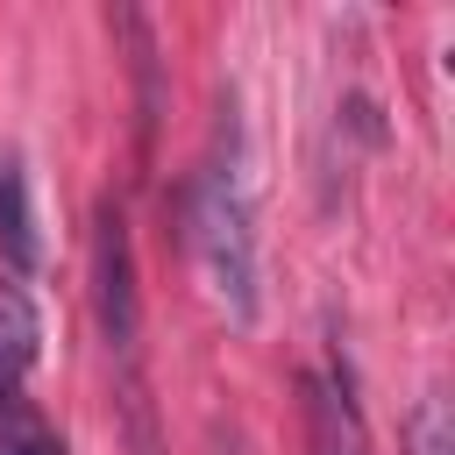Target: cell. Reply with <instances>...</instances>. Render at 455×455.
Instances as JSON below:
<instances>
[{
    "mask_svg": "<svg viewBox=\"0 0 455 455\" xmlns=\"http://www.w3.org/2000/svg\"><path fill=\"white\" fill-rule=\"evenodd\" d=\"M185 220H192V249H199L213 291H220L228 313L249 327V320H256V235H249L242 185H235L228 171H199V178H192V199H185Z\"/></svg>",
    "mask_w": 455,
    "mask_h": 455,
    "instance_id": "cell-1",
    "label": "cell"
},
{
    "mask_svg": "<svg viewBox=\"0 0 455 455\" xmlns=\"http://www.w3.org/2000/svg\"><path fill=\"white\" fill-rule=\"evenodd\" d=\"M92 284H100V327L114 348H135V263H128V228L121 206H100L92 228Z\"/></svg>",
    "mask_w": 455,
    "mask_h": 455,
    "instance_id": "cell-2",
    "label": "cell"
},
{
    "mask_svg": "<svg viewBox=\"0 0 455 455\" xmlns=\"http://www.w3.org/2000/svg\"><path fill=\"white\" fill-rule=\"evenodd\" d=\"M36 348H43V320H36L28 291H21V284H0V405H7L14 384L28 377Z\"/></svg>",
    "mask_w": 455,
    "mask_h": 455,
    "instance_id": "cell-3",
    "label": "cell"
},
{
    "mask_svg": "<svg viewBox=\"0 0 455 455\" xmlns=\"http://www.w3.org/2000/svg\"><path fill=\"white\" fill-rule=\"evenodd\" d=\"M0 249H7L14 270H36V220H28L21 164H0Z\"/></svg>",
    "mask_w": 455,
    "mask_h": 455,
    "instance_id": "cell-4",
    "label": "cell"
},
{
    "mask_svg": "<svg viewBox=\"0 0 455 455\" xmlns=\"http://www.w3.org/2000/svg\"><path fill=\"white\" fill-rule=\"evenodd\" d=\"M412 455H448V398H419V412L405 419Z\"/></svg>",
    "mask_w": 455,
    "mask_h": 455,
    "instance_id": "cell-5",
    "label": "cell"
},
{
    "mask_svg": "<svg viewBox=\"0 0 455 455\" xmlns=\"http://www.w3.org/2000/svg\"><path fill=\"white\" fill-rule=\"evenodd\" d=\"M0 455H57V448L36 441V434H14V441H0Z\"/></svg>",
    "mask_w": 455,
    "mask_h": 455,
    "instance_id": "cell-6",
    "label": "cell"
}]
</instances>
